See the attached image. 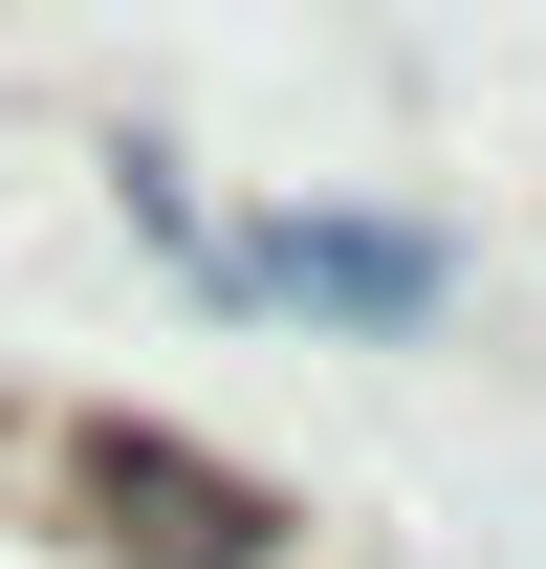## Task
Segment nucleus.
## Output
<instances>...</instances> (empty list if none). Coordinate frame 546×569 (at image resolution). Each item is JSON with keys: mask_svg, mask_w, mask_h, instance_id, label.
I'll use <instances>...</instances> for the list:
<instances>
[{"mask_svg": "<svg viewBox=\"0 0 546 569\" xmlns=\"http://www.w3.org/2000/svg\"><path fill=\"white\" fill-rule=\"evenodd\" d=\"M219 284H263V307H328V329H437V284H459V263H437L415 219H263Z\"/></svg>", "mask_w": 546, "mask_h": 569, "instance_id": "1", "label": "nucleus"}, {"mask_svg": "<svg viewBox=\"0 0 546 569\" xmlns=\"http://www.w3.org/2000/svg\"><path fill=\"white\" fill-rule=\"evenodd\" d=\"M67 482L110 503L132 569H263V482H219V460H175V438H88Z\"/></svg>", "mask_w": 546, "mask_h": 569, "instance_id": "2", "label": "nucleus"}]
</instances>
